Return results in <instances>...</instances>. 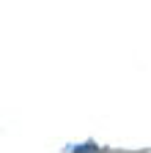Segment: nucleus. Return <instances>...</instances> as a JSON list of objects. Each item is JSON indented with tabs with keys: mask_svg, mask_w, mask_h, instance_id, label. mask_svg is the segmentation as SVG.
I'll use <instances>...</instances> for the list:
<instances>
[]
</instances>
